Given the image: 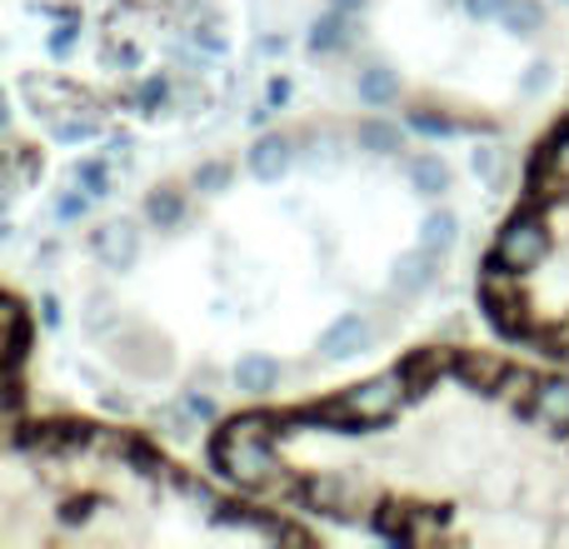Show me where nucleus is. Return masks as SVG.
I'll return each instance as SVG.
<instances>
[{
  "label": "nucleus",
  "instance_id": "obj_18",
  "mask_svg": "<svg viewBox=\"0 0 569 549\" xmlns=\"http://www.w3.org/2000/svg\"><path fill=\"white\" fill-rule=\"evenodd\" d=\"M146 216H150V220H156V226H160V230H170V226H176V220H180V200H176V196H170V190H166V196H150Z\"/></svg>",
  "mask_w": 569,
  "mask_h": 549
},
{
  "label": "nucleus",
  "instance_id": "obj_14",
  "mask_svg": "<svg viewBox=\"0 0 569 549\" xmlns=\"http://www.w3.org/2000/svg\"><path fill=\"white\" fill-rule=\"evenodd\" d=\"M395 90L400 86H395L390 70H365L360 76V100L365 106H385V100H395Z\"/></svg>",
  "mask_w": 569,
  "mask_h": 549
},
{
  "label": "nucleus",
  "instance_id": "obj_1",
  "mask_svg": "<svg viewBox=\"0 0 569 549\" xmlns=\"http://www.w3.org/2000/svg\"><path fill=\"white\" fill-rule=\"evenodd\" d=\"M270 425L266 415H246V420H230L216 435V470L226 475L240 490H266L276 485V445H270Z\"/></svg>",
  "mask_w": 569,
  "mask_h": 549
},
{
  "label": "nucleus",
  "instance_id": "obj_21",
  "mask_svg": "<svg viewBox=\"0 0 569 549\" xmlns=\"http://www.w3.org/2000/svg\"><path fill=\"white\" fill-rule=\"evenodd\" d=\"M465 10H470L475 20H495V16L510 10V0H465Z\"/></svg>",
  "mask_w": 569,
  "mask_h": 549
},
{
  "label": "nucleus",
  "instance_id": "obj_23",
  "mask_svg": "<svg viewBox=\"0 0 569 549\" xmlns=\"http://www.w3.org/2000/svg\"><path fill=\"white\" fill-rule=\"evenodd\" d=\"M86 136H96L90 120H66V126H60V140H86Z\"/></svg>",
  "mask_w": 569,
  "mask_h": 549
},
{
  "label": "nucleus",
  "instance_id": "obj_22",
  "mask_svg": "<svg viewBox=\"0 0 569 549\" xmlns=\"http://www.w3.org/2000/svg\"><path fill=\"white\" fill-rule=\"evenodd\" d=\"M166 96H170V90H166V80H160V76H150L146 86H140V106H166Z\"/></svg>",
  "mask_w": 569,
  "mask_h": 549
},
{
  "label": "nucleus",
  "instance_id": "obj_5",
  "mask_svg": "<svg viewBox=\"0 0 569 549\" xmlns=\"http://www.w3.org/2000/svg\"><path fill=\"white\" fill-rule=\"evenodd\" d=\"M525 415L545 430H569V380H535Z\"/></svg>",
  "mask_w": 569,
  "mask_h": 549
},
{
  "label": "nucleus",
  "instance_id": "obj_27",
  "mask_svg": "<svg viewBox=\"0 0 569 549\" xmlns=\"http://www.w3.org/2000/svg\"><path fill=\"white\" fill-rule=\"evenodd\" d=\"M200 186H226V166H206L200 170Z\"/></svg>",
  "mask_w": 569,
  "mask_h": 549
},
{
  "label": "nucleus",
  "instance_id": "obj_24",
  "mask_svg": "<svg viewBox=\"0 0 569 549\" xmlns=\"http://www.w3.org/2000/svg\"><path fill=\"white\" fill-rule=\"evenodd\" d=\"M56 210H60V220H76V216H86V196H66Z\"/></svg>",
  "mask_w": 569,
  "mask_h": 549
},
{
  "label": "nucleus",
  "instance_id": "obj_15",
  "mask_svg": "<svg viewBox=\"0 0 569 549\" xmlns=\"http://www.w3.org/2000/svg\"><path fill=\"white\" fill-rule=\"evenodd\" d=\"M345 40V30H340V10H330V16H320L310 26V46L315 50H335Z\"/></svg>",
  "mask_w": 569,
  "mask_h": 549
},
{
  "label": "nucleus",
  "instance_id": "obj_29",
  "mask_svg": "<svg viewBox=\"0 0 569 549\" xmlns=\"http://www.w3.org/2000/svg\"><path fill=\"white\" fill-rule=\"evenodd\" d=\"M330 6H335V10H340V16H345V10H360L365 0H330Z\"/></svg>",
  "mask_w": 569,
  "mask_h": 549
},
{
  "label": "nucleus",
  "instance_id": "obj_11",
  "mask_svg": "<svg viewBox=\"0 0 569 549\" xmlns=\"http://www.w3.org/2000/svg\"><path fill=\"white\" fill-rule=\"evenodd\" d=\"M96 250L106 260H116V266H130L136 260V236H130V226H106L96 236Z\"/></svg>",
  "mask_w": 569,
  "mask_h": 549
},
{
  "label": "nucleus",
  "instance_id": "obj_26",
  "mask_svg": "<svg viewBox=\"0 0 569 549\" xmlns=\"http://www.w3.org/2000/svg\"><path fill=\"white\" fill-rule=\"evenodd\" d=\"M475 176H495V150H475Z\"/></svg>",
  "mask_w": 569,
  "mask_h": 549
},
{
  "label": "nucleus",
  "instance_id": "obj_2",
  "mask_svg": "<svg viewBox=\"0 0 569 549\" xmlns=\"http://www.w3.org/2000/svg\"><path fill=\"white\" fill-rule=\"evenodd\" d=\"M405 390H410V380H405V370H385V375H370V380L350 385V390L340 395V400H330L320 410V420L340 425L345 435L360 430V425H380L390 420L395 410H400Z\"/></svg>",
  "mask_w": 569,
  "mask_h": 549
},
{
  "label": "nucleus",
  "instance_id": "obj_16",
  "mask_svg": "<svg viewBox=\"0 0 569 549\" xmlns=\"http://www.w3.org/2000/svg\"><path fill=\"white\" fill-rule=\"evenodd\" d=\"M425 246L430 250H450L455 246V216L450 210H440V216L425 220Z\"/></svg>",
  "mask_w": 569,
  "mask_h": 549
},
{
  "label": "nucleus",
  "instance_id": "obj_12",
  "mask_svg": "<svg viewBox=\"0 0 569 549\" xmlns=\"http://www.w3.org/2000/svg\"><path fill=\"white\" fill-rule=\"evenodd\" d=\"M500 20L515 30V36H535V30L545 26V10L535 6V0H510V10H505Z\"/></svg>",
  "mask_w": 569,
  "mask_h": 549
},
{
  "label": "nucleus",
  "instance_id": "obj_25",
  "mask_svg": "<svg viewBox=\"0 0 569 549\" xmlns=\"http://www.w3.org/2000/svg\"><path fill=\"white\" fill-rule=\"evenodd\" d=\"M186 410H190V415H200V420H210V415H216V405H210L206 395H190V400H186Z\"/></svg>",
  "mask_w": 569,
  "mask_h": 549
},
{
  "label": "nucleus",
  "instance_id": "obj_3",
  "mask_svg": "<svg viewBox=\"0 0 569 549\" xmlns=\"http://www.w3.org/2000/svg\"><path fill=\"white\" fill-rule=\"evenodd\" d=\"M550 246H555V230H550V220H545L540 206L515 210V216L505 220L500 240H495V250H500L515 270H535L545 256H550Z\"/></svg>",
  "mask_w": 569,
  "mask_h": 549
},
{
  "label": "nucleus",
  "instance_id": "obj_4",
  "mask_svg": "<svg viewBox=\"0 0 569 549\" xmlns=\"http://www.w3.org/2000/svg\"><path fill=\"white\" fill-rule=\"evenodd\" d=\"M295 500L305 505V510H325V515H360L365 505V490L355 480H345V475H310V480L295 485Z\"/></svg>",
  "mask_w": 569,
  "mask_h": 549
},
{
  "label": "nucleus",
  "instance_id": "obj_20",
  "mask_svg": "<svg viewBox=\"0 0 569 549\" xmlns=\"http://www.w3.org/2000/svg\"><path fill=\"white\" fill-rule=\"evenodd\" d=\"M76 180L90 190V196H106V166H96V160H86V166H76Z\"/></svg>",
  "mask_w": 569,
  "mask_h": 549
},
{
  "label": "nucleus",
  "instance_id": "obj_28",
  "mask_svg": "<svg viewBox=\"0 0 569 549\" xmlns=\"http://www.w3.org/2000/svg\"><path fill=\"white\" fill-rule=\"evenodd\" d=\"M284 100H290V86H284V80H270V106H284Z\"/></svg>",
  "mask_w": 569,
  "mask_h": 549
},
{
  "label": "nucleus",
  "instance_id": "obj_7",
  "mask_svg": "<svg viewBox=\"0 0 569 549\" xmlns=\"http://www.w3.org/2000/svg\"><path fill=\"white\" fill-rule=\"evenodd\" d=\"M236 385L246 395H266L280 385V360H270V355H246V360L236 365Z\"/></svg>",
  "mask_w": 569,
  "mask_h": 549
},
{
  "label": "nucleus",
  "instance_id": "obj_13",
  "mask_svg": "<svg viewBox=\"0 0 569 549\" xmlns=\"http://www.w3.org/2000/svg\"><path fill=\"white\" fill-rule=\"evenodd\" d=\"M360 146L375 150V156H395V150H400V130L385 126V120H365V126H360Z\"/></svg>",
  "mask_w": 569,
  "mask_h": 549
},
{
  "label": "nucleus",
  "instance_id": "obj_8",
  "mask_svg": "<svg viewBox=\"0 0 569 549\" xmlns=\"http://www.w3.org/2000/svg\"><path fill=\"white\" fill-rule=\"evenodd\" d=\"M284 166H290V140L284 136H260L256 150H250V170H256L260 180H280Z\"/></svg>",
  "mask_w": 569,
  "mask_h": 549
},
{
  "label": "nucleus",
  "instance_id": "obj_17",
  "mask_svg": "<svg viewBox=\"0 0 569 549\" xmlns=\"http://www.w3.org/2000/svg\"><path fill=\"white\" fill-rule=\"evenodd\" d=\"M540 156L550 160V166H555V170H560V176L569 180V126H565V130H555V136L545 140V146H540Z\"/></svg>",
  "mask_w": 569,
  "mask_h": 549
},
{
  "label": "nucleus",
  "instance_id": "obj_10",
  "mask_svg": "<svg viewBox=\"0 0 569 549\" xmlns=\"http://www.w3.org/2000/svg\"><path fill=\"white\" fill-rule=\"evenodd\" d=\"M410 180L420 196H445L450 190V166L440 156H415L410 160Z\"/></svg>",
  "mask_w": 569,
  "mask_h": 549
},
{
  "label": "nucleus",
  "instance_id": "obj_6",
  "mask_svg": "<svg viewBox=\"0 0 569 549\" xmlns=\"http://www.w3.org/2000/svg\"><path fill=\"white\" fill-rule=\"evenodd\" d=\"M365 345H370V320H360V315H345V320H335L330 330L320 335L325 360H345V355L365 350Z\"/></svg>",
  "mask_w": 569,
  "mask_h": 549
},
{
  "label": "nucleus",
  "instance_id": "obj_19",
  "mask_svg": "<svg viewBox=\"0 0 569 549\" xmlns=\"http://www.w3.org/2000/svg\"><path fill=\"white\" fill-rule=\"evenodd\" d=\"M410 126H415V130H425V136H455V130H460V126H455V120L430 116V110H415V116H410Z\"/></svg>",
  "mask_w": 569,
  "mask_h": 549
},
{
  "label": "nucleus",
  "instance_id": "obj_9",
  "mask_svg": "<svg viewBox=\"0 0 569 549\" xmlns=\"http://www.w3.org/2000/svg\"><path fill=\"white\" fill-rule=\"evenodd\" d=\"M430 280H435V250L430 246H425L420 256H405L400 270H395V290L400 295H420Z\"/></svg>",
  "mask_w": 569,
  "mask_h": 549
}]
</instances>
